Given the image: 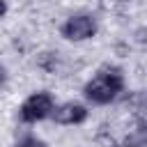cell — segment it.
I'll return each instance as SVG.
<instances>
[{"mask_svg":"<svg viewBox=\"0 0 147 147\" xmlns=\"http://www.w3.org/2000/svg\"><path fill=\"white\" fill-rule=\"evenodd\" d=\"M5 14H7V2H5V0H0V18H2Z\"/></svg>","mask_w":147,"mask_h":147,"instance_id":"6","label":"cell"},{"mask_svg":"<svg viewBox=\"0 0 147 147\" xmlns=\"http://www.w3.org/2000/svg\"><path fill=\"white\" fill-rule=\"evenodd\" d=\"M53 119L57 124H64V126H74V124H80L87 119V108L80 106V103H74V101H67L62 106H55L53 108Z\"/></svg>","mask_w":147,"mask_h":147,"instance_id":"4","label":"cell"},{"mask_svg":"<svg viewBox=\"0 0 147 147\" xmlns=\"http://www.w3.org/2000/svg\"><path fill=\"white\" fill-rule=\"evenodd\" d=\"M122 90H124V76H122V71L117 67H103V69H99L96 76L92 80H87L85 87H83L85 96L92 103H99V106L110 103Z\"/></svg>","mask_w":147,"mask_h":147,"instance_id":"1","label":"cell"},{"mask_svg":"<svg viewBox=\"0 0 147 147\" xmlns=\"http://www.w3.org/2000/svg\"><path fill=\"white\" fill-rule=\"evenodd\" d=\"M14 147H46L44 140H37V138H23L21 142H16Z\"/></svg>","mask_w":147,"mask_h":147,"instance_id":"5","label":"cell"},{"mask_svg":"<svg viewBox=\"0 0 147 147\" xmlns=\"http://www.w3.org/2000/svg\"><path fill=\"white\" fill-rule=\"evenodd\" d=\"M94 34H96V23L87 14H76L67 18L62 25V37L69 41H85V39H92Z\"/></svg>","mask_w":147,"mask_h":147,"instance_id":"3","label":"cell"},{"mask_svg":"<svg viewBox=\"0 0 147 147\" xmlns=\"http://www.w3.org/2000/svg\"><path fill=\"white\" fill-rule=\"evenodd\" d=\"M53 108H55V101H53V96H51L48 92H34V94H30V96L21 103L18 115H21L23 122L34 124V122H39V119H46V117L53 113Z\"/></svg>","mask_w":147,"mask_h":147,"instance_id":"2","label":"cell"}]
</instances>
